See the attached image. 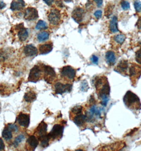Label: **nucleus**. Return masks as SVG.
Listing matches in <instances>:
<instances>
[{"mask_svg":"<svg viewBox=\"0 0 141 151\" xmlns=\"http://www.w3.org/2000/svg\"><path fill=\"white\" fill-rule=\"evenodd\" d=\"M124 102L126 106L132 109H140L141 104L138 96L132 91H128L124 96Z\"/></svg>","mask_w":141,"mask_h":151,"instance_id":"1","label":"nucleus"},{"mask_svg":"<svg viewBox=\"0 0 141 151\" xmlns=\"http://www.w3.org/2000/svg\"><path fill=\"white\" fill-rule=\"evenodd\" d=\"M95 2L96 3L97 6L98 7L101 6L103 3V0H94Z\"/></svg>","mask_w":141,"mask_h":151,"instance_id":"39","label":"nucleus"},{"mask_svg":"<svg viewBox=\"0 0 141 151\" xmlns=\"http://www.w3.org/2000/svg\"><path fill=\"white\" fill-rule=\"evenodd\" d=\"M106 60L107 64L110 66L115 65L116 60L115 52L111 50L108 51L106 54Z\"/></svg>","mask_w":141,"mask_h":151,"instance_id":"17","label":"nucleus"},{"mask_svg":"<svg viewBox=\"0 0 141 151\" xmlns=\"http://www.w3.org/2000/svg\"><path fill=\"white\" fill-rule=\"evenodd\" d=\"M6 4L4 2L0 0V9H3L5 8Z\"/></svg>","mask_w":141,"mask_h":151,"instance_id":"40","label":"nucleus"},{"mask_svg":"<svg viewBox=\"0 0 141 151\" xmlns=\"http://www.w3.org/2000/svg\"><path fill=\"white\" fill-rule=\"evenodd\" d=\"M82 110V107L78 106H76V107L73 108L71 110V111L73 114L76 115L81 114Z\"/></svg>","mask_w":141,"mask_h":151,"instance_id":"28","label":"nucleus"},{"mask_svg":"<svg viewBox=\"0 0 141 151\" xmlns=\"http://www.w3.org/2000/svg\"><path fill=\"white\" fill-rule=\"evenodd\" d=\"M136 70L134 67H131L129 69V74L130 76H133L136 74Z\"/></svg>","mask_w":141,"mask_h":151,"instance_id":"36","label":"nucleus"},{"mask_svg":"<svg viewBox=\"0 0 141 151\" xmlns=\"http://www.w3.org/2000/svg\"><path fill=\"white\" fill-rule=\"evenodd\" d=\"M55 0H43V1L47 4V5L50 6L52 5L54 2H55Z\"/></svg>","mask_w":141,"mask_h":151,"instance_id":"38","label":"nucleus"},{"mask_svg":"<svg viewBox=\"0 0 141 151\" xmlns=\"http://www.w3.org/2000/svg\"><path fill=\"white\" fill-rule=\"evenodd\" d=\"M136 130H137V128H134L133 130H132V131H131V132H130L129 134H128V135H127V136H128L132 135V134H133L134 133H135V132H136Z\"/></svg>","mask_w":141,"mask_h":151,"instance_id":"41","label":"nucleus"},{"mask_svg":"<svg viewBox=\"0 0 141 151\" xmlns=\"http://www.w3.org/2000/svg\"><path fill=\"white\" fill-rule=\"evenodd\" d=\"M19 39L21 42L26 41L29 36V33L28 30L24 27V26L20 25L19 30L18 32Z\"/></svg>","mask_w":141,"mask_h":151,"instance_id":"16","label":"nucleus"},{"mask_svg":"<svg viewBox=\"0 0 141 151\" xmlns=\"http://www.w3.org/2000/svg\"><path fill=\"white\" fill-rule=\"evenodd\" d=\"M114 39L115 40V42H117L119 44L122 45L123 42H125L126 39V36L124 34H119L115 36L114 37Z\"/></svg>","mask_w":141,"mask_h":151,"instance_id":"24","label":"nucleus"},{"mask_svg":"<svg viewBox=\"0 0 141 151\" xmlns=\"http://www.w3.org/2000/svg\"><path fill=\"white\" fill-rule=\"evenodd\" d=\"M120 4L122 6V8H123V10H127L130 8L129 3L127 2V1L122 0L120 2Z\"/></svg>","mask_w":141,"mask_h":151,"instance_id":"29","label":"nucleus"},{"mask_svg":"<svg viewBox=\"0 0 141 151\" xmlns=\"http://www.w3.org/2000/svg\"><path fill=\"white\" fill-rule=\"evenodd\" d=\"M43 71H44V77L45 81L47 82L48 83H52L56 78V73L53 68L48 65H43Z\"/></svg>","mask_w":141,"mask_h":151,"instance_id":"5","label":"nucleus"},{"mask_svg":"<svg viewBox=\"0 0 141 151\" xmlns=\"http://www.w3.org/2000/svg\"><path fill=\"white\" fill-rule=\"evenodd\" d=\"M38 18V12L36 8L28 7L24 11V19L27 21H33Z\"/></svg>","mask_w":141,"mask_h":151,"instance_id":"7","label":"nucleus"},{"mask_svg":"<svg viewBox=\"0 0 141 151\" xmlns=\"http://www.w3.org/2000/svg\"><path fill=\"white\" fill-rule=\"evenodd\" d=\"M3 138L6 141L10 140L12 138V132L6 126L4 129H3L2 134Z\"/></svg>","mask_w":141,"mask_h":151,"instance_id":"22","label":"nucleus"},{"mask_svg":"<svg viewBox=\"0 0 141 151\" xmlns=\"http://www.w3.org/2000/svg\"><path fill=\"white\" fill-rule=\"evenodd\" d=\"M6 126L8 127L10 129L12 132L14 133H17L18 132L19 128L18 127L15 125V124H9L8 125H6Z\"/></svg>","mask_w":141,"mask_h":151,"instance_id":"30","label":"nucleus"},{"mask_svg":"<svg viewBox=\"0 0 141 151\" xmlns=\"http://www.w3.org/2000/svg\"><path fill=\"white\" fill-rule=\"evenodd\" d=\"M60 74L64 78L72 80L76 76V71L70 66H66L62 68L60 70Z\"/></svg>","mask_w":141,"mask_h":151,"instance_id":"6","label":"nucleus"},{"mask_svg":"<svg viewBox=\"0 0 141 151\" xmlns=\"http://www.w3.org/2000/svg\"><path fill=\"white\" fill-rule=\"evenodd\" d=\"M5 149V145L4 143L2 140V139L0 138V151H4Z\"/></svg>","mask_w":141,"mask_h":151,"instance_id":"37","label":"nucleus"},{"mask_svg":"<svg viewBox=\"0 0 141 151\" xmlns=\"http://www.w3.org/2000/svg\"><path fill=\"white\" fill-rule=\"evenodd\" d=\"M50 34L47 31H42L39 32L37 36V38L38 40L40 42H45L49 38Z\"/></svg>","mask_w":141,"mask_h":151,"instance_id":"23","label":"nucleus"},{"mask_svg":"<svg viewBox=\"0 0 141 151\" xmlns=\"http://www.w3.org/2000/svg\"><path fill=\"white\" fill-rule=\"evenodd\" d=\"M128 62L127 60H122L118 64L117 66L116 69L115 70V71L117 72L118 73H124L125 72L127 69L128 68Z\"/></svg>","mask_w":141,"mask_h":151,"instance_id":"20","label":"nucleus"},{"mask_svg":"<svg viewBox=\"0 0 141 151\" xmlns=\"http://www.w3.org/2000/svg\"><path fill=\"white\" fill-rule=\"evenodd\" d=\"M135 59L137 62L140 64H141V48L136 52Z\"/></svg>","mask_w":141,"mask_h":151,"instance_id":"33","label":"nucleus"},{"mask_svg":"<svg viewBox=\"0 0 141 151\" xmlns=\"http://www.w3.org/2000/svg\"><path fill=\"white\" fill-rule=\"evenodd\" d=\"M47 130V124L45 123L44 121H42L39 124L38 127H37L36 129L35 130V133L37 135L38 140H40V139L47 136L48 135Z\"/></svg>","mask_w":141,"mask_h":151,"instance_id":"9","label":"nucleus"},{"mask_svg":"<svg viewBox=\"0 0 141 151\" xmlns=\"http://www.w3.org/2000/svg\"><path fill=\"white\" fill-rule=\"evenodd\" d=\"M47 18L51 24L53 26L58 25L61 19L60 11L57 9L53 8L47 13Z\"/></svg>","mask_w":141,"mask_h":151,"instance_id":"2","label":"nucleus"},{"mask_svg":"<svg viewBox=\"0 0 141 151\" xmlns=\"http://www.w3.org/2000/svg\"><path fill=\"white\" fill-rule=\"evenodd\" d=\"M73 122L77 126H82L86 122V116L82 114L76 115L73 119Z\"/></svg>","mask_w":141,"mask_h":151,"instance_id":"18","label":"nucleus"},{"mask_svg":"<svg viewBox=\"0 0 141 151\" xmlns=\"http://www.w3.org/2000/svg\"><path fill=\"white\" fill-rule=\"evenodd\" d=\"M85 12L82 8L78 7L73 11L72 13V17L76 22L80 24L83 21Z\"/></svg>","mask_w":141,"mask_h":151,"instance_id":"10","label":"nucleus"},{"mask_svg":"<svg viewBox=\"0 0 141 151\" xmlns=\"http://www.w3.org/2000/svg\"><path fill=\"white\" fill-rule=\"evenodd\" d=\"M137 26L138 28L141 30V20L140 19H139V20H138L137 24Z\"/></svg>","mask_w":141,"mask_h":151,"instance_id":"42","label":"nucleus"},{"mask_svg":"<svg viewBox=\"0 0 141 151\" xmlns=\"http://www.w3.org/2000/svg\"><path fill=\"white\" fill-rule=\"evenodd\" d=\"M89 89V86L86 81H84L81 84V90L83 92H86Z\"/></svg>","mask_w":141,"mask_h":151,"instance_id":"31","label":"nucleus"},{"mask_svg":"<svg viewBox=\"0 0 141 151\" xmlns=\"http://www.w3.org/2000/svg\"><path fill=\"white\" fill-rule=\"evenodd\" d=\"M114 8V5H112V4H108L106 6L105 10V15L106 17L109 18L112 15Z\"/></svg>","mask_w":141,"mask_h":151,"instance_id":"26","label":"nucleus"},{"mask_svg":"<svg viewBox=\"0 0 141 151\" xmlns=\"http://www.w3.org/2000/svg\"><path fill=\"white\" fill-rule=\"evenodd\" d=\"M25 7V2L24 0H13L11 4L10 9L13 11L22 10Z\"/></svg>","mask_w":141,"mask_h":151,"instance_id":"13","label":"nucleus"},{"mask_svg":"<svg viewBox=\"0 0 141 151\" xmlns=\"http://www.w3.org/2000/svg\"><path fill=\"white\" fill-rule=\"evenodd\" d=\"M72 89V85L70 84H63L60 82L55 84V92L56 94H62L66 92H70Z\"/></svg>","mask_w":141,"mask_h":151,"instance_id":"8","label":"nucleus"},{"mask_svg":"<svg viewBox=\"0 0 141 151\" xmlns=\"http://www.w3.org/2000/svg\"><path fill=\"white\" fill-rule=\"evenodd\" d=\"M42 76V70L38 65H35L30 71L28 80L29 82L36 83L39 81Z\"/></svg>","mask_w":141,"mask_h":151,"instance_id":"4","label":"nucleus"},{"mask_svg":"<svg viewBox=\"0 0 141 151\" xmlns=\"http://www.w3.org/2000/svg\"><path fill=\"white\" fill-rule=\"evenodd\" d=\"M24 54L27 57H34L38 54V50L33 45H27L24 49Z\"/></svg>","mask_w":141,"mask_h":151,"instance_id":"12","label":"nucleus"},{"mask_svg":"<svg viewBox=\"0 0 141 151\" xmlns=\"http://www.w3.org/2000/svg\"><path fill=\"white\" fill-rule=\"evenodd\" d=\"M48 26L46 22L42 20H39L36 26V29L37 30H45L47 29Z\"/></svg>","mask_w":141,"mask_h":151,"instance_id":"25","label":"nucleus"},{"mask_svg":"<svg viewBox=\"0 0 141 151\" xmlns=\"http://www.w3.org/2000/svg\"><path fill=\"white\" fill-rule=\"evenodd\" d=\"M90 60H91L92 62L94 64H98V61H99V58L96 55H92Z\"/></svg>","mask_w":141,"mask_h":151,"instance_id":"35","label":"nucleus"},{"mask_svg":"<svg viewBox=\"0 0 141 151\" xmlns=\"http://www.w3.org/2000/svg\"><path fill=\"white\" fill-rule=\"evenodd\" d=\"M17 121L22 127L28 128L30 124V116L24 113H20L17 118Z\"/></svg>","mask_w":141,"mask_h":151,"instance_id":"11","label":"nucleus"},{"mask_svg":"<svg viewBox=\"0 0 141 151\" xmlns=\"http://www.w3.org/2000/svg\"><path fill=\"white\" fill-rule=\"evenodd\" d=\"M118 19L116 16L112 17L109 23V30L112 33H117L119 30L118 29Z\"/></svg>","mask_w":141,"mask_h":151,"instance_id":"19","label":"nucleus"},{"mask_svg":"<svg viewBox=\"0 0 141 151\" xmlns=\"http://www.w3.org/2000/svg\"><path fill=\"white\" fill-rule=\"evenodd\" d=\"M64 131V126L59 124H56L53 127L52 129L48 136L50 140H58L62 137Z\"/></svg>","mask_w":141,"mask_h":151,"instance_id":"3","label":"nucleus"},{"mask_svg":"<svg viewBox=\"0 0 141 151\" xmlns=\"http://www.w3.org/2000/svg\"><path fill=\"white\" fill-rule=\"evenodd\" d=\"M53 50V44L52 42L45 43L40 45L39 46V52L40 55H46L50 53Z\"/></svg>","mask_w":141,"mask_h":151,"instance_id":"15","label":"nucleus"},{"mask_svg":"<svg viewBox=\"0 0 141 151\" xmlns=\"http://www.w3.org/2000/svg\"><path fill=\"white\" fill-rule=\"evenodd\" d=\"M134 7L135 9V10L140 12L141 11V2L139 1V0H136L135 2H134Z\"/></svg>","mask_w":141,"mask_h":151,"instance_id":"32","label":"nucleus"},{"mask_svg":"<svg viewBox=\"0 0 141 151\" xmlns=\"http://www.w3.org/2000/svg\"><path fill=\"white\" fill-rule=\"evenodd\" d=\"M64 1L66 2H72L73 0H64Z\"/></svg>","mask_w":141,"mask_h":151,"instance_id":"43","label":"nucleus"},{"mask_svg":"<svg viewBox=\"0 0 141 151\" xmlns=\"http://www.w3.org/2000/svg\"><path fill=\"white\" fill-rule=\"evenodd\" d=\"M38 139L34 135H31L29 136L27 140V146L30 150L34 151L36 149L38 145L39 142Z\"/></svg>","mask_w":141,"mask_h":151,"instance_id":"14","label":"nucleus"},{"mask_svg":"<svg viewBox=\"0 0 141 151\" xmlns=\"http://www.w3.org/2000/svg\"><path fill=\"white\" fill-rule=\"evenodd\" d=\"M36 94L33 91H29L24 94V99L27 102H32L36 99Z\"/></svg>","mask_w":141,"mask_h":151,"instance_id":"21","label":"nucleus"},{"mask_svg":"<svg viewBox=\"0 0 141 151\" xmlns=\"http://www.w3.org/2000/svg\"><path fill=\"white\" fill-rule=\"evenodd\" d=\"M25 138L24 136V135H19L17 137H16L14 139V141L13 142V145L17 147V146H18L19 144L22 143L24 141V139Z\"/></svg>","mask_w":141,"mask_h":151,"instance_id":"27","label":"nucleus"},{"mask_svg":"<svg viewBox=\"0 0 141 151\" xmlns=\"http://www.w3.org/2000/svg\"><path fill=\"white\" fill-rule=\"evenodd\" d=\"M102 12L101 10H97L94 13V16L97 19H99L100 18H101L102 17Z\"/></svg>","mask_w":141,"mask_h":151,"instance_id":"34","label":"nucleus"}]
</instances>
